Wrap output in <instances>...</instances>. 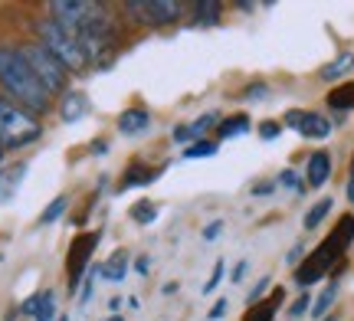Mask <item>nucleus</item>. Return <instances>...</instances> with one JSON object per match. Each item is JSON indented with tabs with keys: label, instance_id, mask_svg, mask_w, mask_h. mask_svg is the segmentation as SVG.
<instances>
[{
	"label": "nucleus",
	"instance_id": "obj_1",
	"mask_svg": "<svg viewBox=\"0 0 354 321\" xmlns=\"http://www.w3.org/2000/svg\"><path fill=\"white\" fill-rule=\"evenodd\" d=\"M0 86L13 99V105H20L33 118L50 108V92L39 86V79L33 76L17 46H0Z\"/></svg>",
	"mask_w": 354,
	"mask_h": 321
},
{
	"label": "nucleus",
	"instance_id": "obj_2",
	"mask_svg": "<svg viewBox=\"0 0 354 321\" xmlns=\"http://www.w3.org/2000/svg\"><path fill=\"white\" fill-rule=\"evenodd\" d=\"M354 243V217L351 213H344L342 220H338V226L325 236V243L318 246L312 256L305 259V262H299V269H295V282L302 285V289H308L312 282H318L325 272L338 262V259L344 256V249Z\"/></svg>",
	"mask_w": 354,
	"mask_h": 321
},
{
	"label": "nucleus",
	"instance_id": "obj_3",
	"mask_svg": "<svg viewBox=\"0 0 354 321\" xmlns=\"http://www.w3.org/2000/svg\"><path fill=\"white\" fill-rule=\"evenodd\" d=\"M37 30H39V39H43V46L59 59V63L66 66V69H86L88 66V56H86V50L79 46V39L69 33V30H63V26L56 23V20H39L37 23Z\"/></svg>",
	"mask_w": 354,
	"mask_h": 321
},
{
	"label": "nucleus",
	"instance_id": "obj_4",
	"mask_svg": "<svg viewBox=\"0 0 354 321\" xmlns=\"http://www.w3.org/2000/svg\"><path fill=\"white\" fill-rule=\"evenodd\" d=\"M20 52H24L26 66L33 69V76L39 79V86L50 92V95H56V92H66V82H69V69H66L56 56H53L43 43H26V46H20Z\"/></svg>",
	"mask_w": 354,
	"mask_h": 321
},
{
	"label": "nucleus",
	"instance_id": "obj_5",
	"mask_svg": "<svg viewBox=\"0 0 354 321\" xmlns=\"http://www.w3.org/2000/svg\"><path fill=\"white\" fill-rule=\"evenodd\" d=\"M37 138H39L37 118L0 95V142H3V148H24V144L37 142Z\"/></svg>",
	"mask_w": 354,
	"mask_h": 321
},
{
	"label": "nucleus",
	"instance_id": "obj_6",
	"mask_svg": "<svg viewBox=\"0 0 354 321\" xmlns=\"http://www.w3.org/2000/svg\"><path fill=\"white\" fill-rule=\"evenodd\" d=\"M99 240H102L99 230L79 233L76 240H73V246H69V259H66V272H69V292H76V289H79V282H82L88 262H92V253H95Z\"/></svg>",
	"mask_w": 354,
	"mask_h": 321
},
{
	"label": "nucleus",
	"instance_id": "obj_7",
	"mask_svg": "<svg viewBox=\"0 0 354 321\" xmlns=\"http://www.w3.org/2000/svg\"><path fill=\"white\" fill-rule=\"evenodd\" d=\"M26 171H30V167H26L24 161L0 171V204H10L13 197H17V191H20V184H24V177H26Z\"/></svg>",
	"mask_w": 354,
	"mask_h": 321
},
{
	"label": "nucleus",
	"instance_id": "obj_8",
	"mask_svg": "<svg viewBox=\"0 0 354 321\" xmlns=\"http://www.w3.org/2000/svg\"><path fill=\"white\" fill-rule=\"evenodd\" d=\"M148 128H151V115H148V108H128V112L118 115V131H122L125 138L145 135Z\"/></svg>",
	"mask_w": 354,
	"mask_h": 321
},
{
	"label": "nucleus",
	"instance_id": "obj_9",
	"mask_svg": "<svg viewBox=\"0 0 354 321\" xmlns=\"http://www.w3.org/2000/svg\"><path fill=\"white\" fill-rule=\"evenodd\" d=\"M328 177H331V157L325 151H315L308 157V167H305V184L308 187H322V184H328Z\"/></svg>",
	"mask_w": 354,
	"mask_h": 321
},
{
	"label": "nucleus",
	"instance_id": "obj_10",
	"mask_svg": "<svg viewBox=\"0 0 354 321\" xmlns=\"http://www.w3.org/2000/svg\"><path fill=\"white\" fill-rule=\"evenodd\" d=\"M88 112V99L82 92H66L63 105H59V118H63V125H76L79 118H86Z\"/></svg>",
	"mask_w": 354,
	"mask_h": 321
},
{
	"label": "nucleus",
	"instance_id": "obj_11",
	"mask_svg": "<svg viewBox=\"0 0 354 321\" xmlns=\"http://www.w3.org/2000/svg\"><path fill=\"white\" fill-rule=\"evenodd\" d=\"M154 180H158V171H151V167H145V164H131L125 171V177L118 180V193L131 191V187H148Z\"/></svg>",
	"mask_w": 354,
	"mask_h": 321
},
{
	"label": "nucleus",
	"instance_id": "obj_12",
	"mask_svg": "<svg viewBox=\"0 0 354 321\" xmlns=\"http://www.w3.org/2000/svg\"><path fill=\"white\" fill-rule=\"evenodd\" d=\"M125 275H128V256L125 253H112V256L99 266V279H105V282H125Z\"/></svg>",
	"mask_w": 354,
	"mask_h": 321
},
{
	"label": "nucleus",
	"instance_id": "obj_13",
	"mask_svg": "<svg viewBox=\"0 0 354 321\" xmlns=\"http://www.w3.org/2000/svg\"><path fill=\"white\" fill-rule=\"evenodd\" d=\"M299 135H305V138H328L331 135V121L328 118H322V115H315V112H305V118H302V125H299Z\"/></svg>",
	"mask_w": 354,
	"mask_h": 321
},
{
	"label": "nucleus",
	"instance_id": "obj_14",
	"mask_svg": "<svg viewBox=\"0 0 354 321\" xmlns=\"http://www.w3.org/2000/svg\"><path fill=\"white\" fill-rule=\"evenodd\" d=\"M351 69H354V52H338L328 66H322L318 76L325 79V82H335V79H342L344 72H351Z\"/></svg>",
	"mask_w": 354,
	"mask_h": 321
},
{
	"label": "nucleus",
	"instance_id": "obj_15",
	"mask_svg": "<svg viewBox=\"0 0 354 321\" xmlns=\"http://www.w3.org/2000/svg\"><path fill=\"white\" fill-rule=\"evenodd\" d=\"M328 105L335 112H351L354 108V82H342L328 92Z\"/></svg>",
	"mask_w": 354,
	"mask_h": 321
},
{
	"label": "nucleus",
	"instance_id": "obj_16",
	"mask_svg": "<svg viewBox=\"0 0 354 321\" xmlns=\"http://www.w3.org/2000/svg\"><path fill=\"white\" fill-rule=\"evenodd\" d=\"M335 298H338V282H328L325 285V292L315 298V305H312V318L315 321H325L328 318L331 305H335Z\"/></svg>",
	"mask_w": 354,
	"mask_h": 321
},
{
	"label": "nucleus",
	"instance_id": "obj_17",
	"mask_svg": "<svg viewBox=\"0 0 354 321\" xmlns=\"http://www.w3.org/2000/svg\"><path fill=\"white\" fill-rule=\"evenodd\" d=\"M151 17H154V26L174 23L180 17V3H174V0H151Z\"/></svg>",
	"mask_w": 354,
	"mask_h": 321
},
{
	"label": "nucleus",
	"instance_id": "obj_18",
	"mask_svg": "<svg viewBox=\"0 0 354 321\" xmlns=\"http://www.w3.org/2000/svg\"><path fill=\"white\" fill-rule=\"evenodd\" d=\"M279 302H282V292H276L269 302H256L253 309L246 311V318H243V321H272V318H276V305H279Z\"/></svg>",
	"mask_w": 354,
	"mask_h": 321
},
{
	"label": "nucleus",
	"instance_id": "obj_19",
	"mask_svg": "<svg viewBox=\"0 0 354 321\" xmlns=\"http://www.w3.org/2000/svg\"><path fill=\"white\" fill-rule=\"evenodd\" d=\"M194 20L201 26H214L220 20V3L216 0H197L194 3Z\"/></svg>",
	"mask_w": 354,
	"mask_h": 321
},
{
	"label": "nucleus",
	"instance_id": "obj_20",
	"mask_svg": "<svg viewBox=\"0 0 354 321\" xmlns=\"http://www.w3.org/2000/svg\"><path fill=\"white\" fill-rule=\"evenodd\" d=\"M246 131H250V118L233 115V118H227V121L216 128V135H220V138H236V135H246Z\"/></svg>",
	"mask_w": 354,
	"mask_h": 321
},
{
	"label": "nucleus",
	"instance_id": "obj_21",
	"mask_svg": "<svg viewBox=\"0 0 354 321\" xmlns=\"http://www.w3.org/2000/svg\"><path fill=\"white\" fill-rule=\"evenodd\" d=\"M331 204H335V200H318V204L305 213V230H318V226H322V220L331 213Z\"/></svg>",
	"mask_w": 354,
	"mask_h": 321
},
{
	"label": "nucleus",
	"instance_id": "obj_22",
	"mask_svg": "<svg viewBox=\"0 0 354 321\" xmlns=\"http://www.w3.org/2000/svg\"><path fill=\"white\" fill-rule=\"evenodd\" d=\"M125 10L131 13V20H135V23H154V17H151V0H128Z\"/></svg>",
	"mask_w": 354,
	"mask_h": 321
},
{
	"label": "nucleus",
	"instance_id": "obj_23",
	"mask_svg": "<svg viewBox=\"0 0 354 321\" xmlns=\"http://www.w3.org/2000/svg\"><path fill=\"white\" fill-rule=\"evenodd\" d=\"M154 217H158V206H154L151 200H138V204L131 206V220L141 223V226H145V223H154Z\"/></svg>",
	"mask_w": 354,
	"mask_h": 321
},
{
	"label": "nucleus",
	"instance_id": "obj_24",
	"mask_svg": "<svg viewBox=\"0 0 354 321\" xmlns=\"http://www.w3.org/2000/svg\"><path fill=\"white\" fill-rule=\"evenodd\" d=\"M66 206H69V200H66V197H56V200H53V204L46 206L43 213H39V226H46V223H56V220L66 213Z\"/></svg>",
	"mask_w": 354,
	"mask_h": 321
},
{
	"label": "nucleus",
	"instance_id": "obj_25",
	"mask_svg": "<svg viewBox=\"0 0 354 321\" xmlns=\"http://www.w3.org/2000/svg\"><path fill=\"white\" fill-rule=\"evenodd\" d=\"M214 155H216V144L214 142H194L187 151H184V157H187V161H197V157H214Z\"/></svg>",
	"mask_w": 354,
	"mask_h": 321
},
{
	"label": "nucleus",
	"instance_id": "obj_26",
	"mask_svg": "<svg viewBox=\"0 0 354 321\" xmlns=\"http://www.w3.org/2000/svg\"><path fill=\"white\" fill-rule=\"evenodd\" d=\"M33 321H59L56 318V302H53V292H43V305H39L37 318Z\"/></svg>",
	"mask_w": 354,
	"mask_h": 321
},
{
	"label": "nucleus",
	"instance_id": "obj_27",
	"mask_svg": "<svg viewBox=\"0 0 354 321\" xmlns=\"http://www.w3.org/2000/svg\"><path fill=\"white\" fill-rule=\"evenodd\" d=\"M214 125H216V115H214V112H207V115H201L197 121H194V125H190V138H201L203 131H207V128H214Z\"/></svg>",
	"mask_w": 354,
	"mask_h": 321
},
{
	"label": "nucleus",
	"instance_id": "obj_28",
	"mask_svg": "<svg viewBox=\"0 0 354 321\" xmlns=\"http://www.w3.org/2000/svg\"><path fill=\"white\" fill-rule=\"evenodd\" d=\"M279 184H282V187H292V191L299 193L305 187L302 180H299V174H295V171H282V174H279Z\"/></svg>",
	"mask_w": 354,
	"mask_h": 321
},
{
	"label": "nucleus",
	"instance_id": "obj_29",
	"mask_svg": "<svg viewBox=\"0 0 354 321\" xmlns=\"http://www.w3.org/2000/svg\"><path fill=\"white\" fill-rule=\"evenodd\" d=\"M39 305H43V292H37V295H30V298H26L24 305H20V315H33V318H37Z\"/></svg>",
	"mask_w": 354,
	"mask_h": 321
},
{
	"label": "nucleus",
	"instance_id": "obj_30",
	"mask_svg": "<svg viewBox=\"0 0 354 321\" xmlns=\"http://www.w3.org/2000/svg\"><path fill=\"white\" fill-rule=\"evenodd\" d=\"M279 131H282L279 121H263V125H259V138H263V142H272V138H279Z\"/></svg>",
	"mask_w": 354,
	"mask_h": 321
},
{
	"label": "nucleus",
	"instance_id": "obj_31",
	"mask_svg": "<svg viewBox=\"0 0 354 321\" xmlns=\"http://www.w3.org/2000/svg\"><path fill=\"white\" fill-rule=\"evenodd\" d=\"M220 282H223V262H216V266H214V275H210V282H203V295H210V292H214Z\"/></svg>",
	"mask_w": 354,
	"mask_h": 321
},
{
	"label": "nucleus",
	"instance_id": "obj_32",
	"mask_svg": "<svg viewBox=\"0 0 354 321\" xmlns=\"http://www.w3.org/2000/svg\"><path fill=\"white\" fill-rule=\"evenodd\" d=\"M305 311H312V298H308V295L299 298V302H295V305L289 309V315H292V318H302Z\"/></svg>",
	"mask_w": 354,
	"mask_h": 321
},
{
	"label": "nucleus",
	"instance_id": "obj_33",
	"mask_svg": "<svg viewBox=\"0 0 354 321\" xmlns=\"http://www.w3.org/2000/svg\"><path fill=\"white\" fill-rule=\"evenodd\" d=\"M220 230H223V223H220V220L207 223V226H203V240H207V243H210V240H216V236H220Z\"/></svg>",
	"mask_w": 354,
	"mask_h": 321
},
{
	"label": "nucleus",
	"instance_id": "obj_34",
	"mask_svg": "<svg viewBox=\"0 0 354 321\" xmlns=\"http://www.w3.org/2000/svg\"><path fill=\"white\" fill-rule=\"evenodd\" d=\"M266 289H269V279H259V285H256L253 292H250V298H246V302H250V305H256V302L266 295Z\"/></svg>",
	"mask_w": 354,
	"mask_h": 321
},
{
	"label": "nucleus",
	"instance_id": "obj_35",
	"mask_svg": "<svg viewBox=\"0 0 354 321\" xmlns=\"http://www.w3.org/2000/svg\"><path fill=\"white\" fill-rule=\"evenodd\" d=\"M227 309H230L227 302H216L214 309H210V315H207V318H210V321H220V318H223V315H227Z\"/></svg>",
	"mask_w": 354,
	"mask_h": 321
},
{
	"label": "nucleus",
	"instance_id": "obj_36",
	"mask_svg": "<svg viewBox=\"0 0 354 321\" xmlns=\"http://www.w3.org/2000/svg\"><path fill=\"white\" fill-rule=\"evenodd\" d=\"M266 92H269L266 86H250V89H246V99H250V102H259V99H263Z\"/></svg>",
	"mask_w": 354,
	"mask_h": 321
},
{
	"label": "nucleus",
	"instance_id": "obj_37",
	"mask_svg": "<svg viewBox=\"0 0 354 321\" xmlns=\"http://www.w3.org/2000/svg\"><path fill=\"white\" fill-rule=\"evenodd\" d=\"M174 142H190V125H180V128H174Z\"/></svg>",
	"mask_w": 354,
	"mask_h": 321
},
{
	"label": "nucleus",
	"instance_id": "obj_38",
	"mask_svg": "<svg viewBox=\"0 0 354 321\" xmlns=\"http://www.w3.org/2000/svg\"><path fill=\"white\" fill-rule=\"evenodd\" d=\"M135 269H138L141 275H148V269H151V262H148V256H141L138 262H135Z\"/></svg>",
	"mask_w": 354,
	"mask_h": 321
},
{
	"label": "nucleus",
	"instance_id": "obj_39",
	"mask_svg": "<svg viewBox=\"0 0 354 321\" xmlns=\"http://www.w3.org/2000/svg\"><path fill=\"white\" fill-rule=\"evenodd\" d=\"M92 155H109V142H95L92 144Z\"/></svg>",
	"mask_w": 354,
	"mask_h": 321
},
{
	"label": "nucleus",
	"instance_id": "obj_40",
	"mask_svg": "<svg viewBox=\"0 0 354 321\" xmlns=\"http://www.w3.org/2000/svg\"><path fill=\"white\" fill-rule=\"evenodd\" d=\"M243 275H246V262H240V266H236V269H233V282H240Z\"/></svg>",
	"mask_w": 354,
	"mask_h": 321
},
{
	"label": "nucleus",
	"instance_id": "obj_41",
	"mask_svg": "<svg viewBox=\"0 0 354 321\" xmlns=\"http://www.w3.org/2000/svg\"><path fill=\"white\" fill-rule=\"evenodd\" d=\"M299 256H302V246H295V249L289 253V266H292V262H299Z\"/></svg>",
	"mask_w": 354,
	"mask_h": 321
},
{
	"label": "nucleus",
	"instance_id": "obj_42",
	"mask_svg": "<svg viewBox=\"0 0 354 321\" xmlns=\"http://www.w3.org/2000/svg\"><path fill=\"white\" fill-rule=\"evenodd\" d=\"M348 200H351V204H354V177L348 180Z\"/></svg>",
	"mask_w": 354,
	"mask_h": 321
},
{
	"label": "nucleus",
	"instance_id": "obj_43",
	"mask_svg": "<svg viewBox=\"0 0 354 321\" xmlns=\"http://www.w3.org/2000/svg\"><path fill=\"white\" fill-rule=\"evenodd\" d=\"M3 151H7V148H3V142H0V161H3Z\"/></svg>",
	"mask_w": 354,
	"mask_h": 321
},
{
	"label": "nucleus",
	"instance_id": "obj_44",
	"mask_svg": "<svg viewBox=\"0 0 354 321\" xmlns=\"http://www.w3.org/2000/svg\"><path fill=\"white\" fill-rule=\"evenodd\" d=\"M109 321H122V318H109Z\"/></svg>",
	"mask_w": 354,
	"mask_h": 321
},
{
	"label": "nucleus",
	"instance_id": "obj_45",
	"mask_svg": "<svg viewBox=\"0 0 354 321\" xmlns=\"http://www.w3.org/2000/svg\"><path fill=\"white\" fill-rule=\"evenodd\" d=\"M325 321H338V318H325Z\"/></svg>",
	"mask_w": 354,
	"mask_h": 321
},
{
	"label": "nucleus",
	"instance_id": "obj_46",
	"mask_svg": "<svg viewBox=\"0 0 354 321\" xmlns=\"http://www.w3.org/2000/svg\"><path fill=\"white\" fill-rule=\"evenodd\" d=\"M59 321H69V318H59Z\"/></svg>",
	"mask_w": 354,
	"mask_h": 321
}]
</instances>
